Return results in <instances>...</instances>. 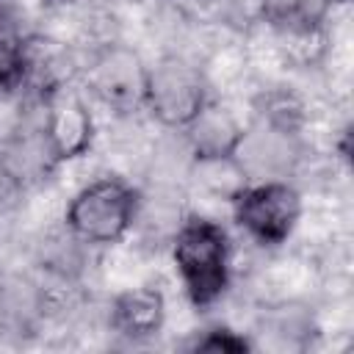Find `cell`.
I'll return each instance as SVG.
<instances>
[{
    "label": "cell",
    "instance_id": "6da1fadb",
    "mask_svg": "<svg viewBox=\"0 0 354 354\" xmlns=\"http://www.w3.org/2000/svg\"><path fill=\"white\" fill-rule=\"evenodd\" d=\"M174 263L194 304H210L221 296L230 271V246L218 224L188 218L174 232Z\"/></svg>",
    "mask_w": 354,
    "mask_h": 354
},
{
    "label": "cell",
    "instance_id": "7a4b0ae2",
    "mask_svg": "<svg viewBox=\"0 0 354 354\" xmlns=\"http://www.w3.org/2000/svg\"><path fill=\"white\" fill-rule=\"evenodd\" d=\"M136 194L116 177L88 183L69 205L66 224L75 238L88 243L119 241L136 221Z\"/></svg>",
    "mask_w": 354,
    "mask_h": 354
},
{
    "label": "cell",
    "instance_id": "3957f363",
    "mask_svg": "<svg viewBox=\"0 0 354 354\" xmlns=\"http://www.w3.org/2000/svg\"><path fill=\"white\" fill-rule=\"evenodd\" d=\"M235 218L238 224L257 238L260 243H282L301 210L299 194L282 180H263L257 185H243L235 196Z\"/></svg>",
    "mask_w": 354,
    "mask_h": 354
},
{
    "label": "cell",
    "instance_id": "277c9868",
    "mask_svg": "<svg viewBox=\"0 0 354 354\" xmlns=\"http://www.w3.org/2000/svg\"><path fill=\"white\" fill-rule=\"evenodd\" d=\"M144 100L163 124H188L205 105L202 75L180 58H166L147 72Z\"/></svg>",
    "mask_w": 354,
    "mask_h": 354
},
{
    "label": "cell",
    "instance_id": "5b68a950",
    "mask_svg": "<svg viewBox=\"0 0 354 354\" xmlns=\"http://www.w3.org/2000/svg\"><path fill=\"white\" fill-rule=\"evenodd\" d=\"M88 83H91V91L102 102L127 108V105H136L138 100H144L147 69H141L136 53L111 47L91 64Z\"/></svg>",
    "mask_w": 354,
    "mask_h": 354
},
{
    "label": "cell",
    "instance_id": "8992f818",
    "mask_svg": "<svg viewBox=\"0 0 354 354\" xmlns=\"http://www.w3.org/2000/svg\"><path fill=\"white\" fill-rule=\"evenodd\" d=\"M166 315L160 290L152 288H136L116 299L113 304V324L119 332L130 337H149L160 329Z\"/></svg>",
    "mask_w": 354,
    "mask_h": 354
},
{
    "label": "cell",
    "instance_id": "52a82bcc",
    "mask_svg": "<svg viewBox=\"0 0 354 354\" xmlns=\"http://www.w3.org/2000/svg\"><path fill=\"white\" fill-rule=\"evenodd\" d=\"M191 127V141L196 147L199 158H210V155H230L241 138L235 122L221 113L218 108H205L188 122Z\"/></svg>",
    "mask_w": 354,
    "mask_h": 354
},
{
    "label": "cell",
    "instance_id": "ba28073f",
    "mask_svg": "<svg viewBox=\"0 0 354 354\" xmlns=\"http://www.w3.org/2000/svg\"><path fill=\"white\" fill-rule=\"evenodd\" d=\"M332 0H263V11L274 25L288 30H310L329 11Z\"/></svg>",
    "mask_w": 354,
    "mask_h": 354
},
{
    "label": "cell",
    "instance_id": "9c48e42d",
    "mask_svg": "<svg viewBox=\"0 0 354 354\" xmlns=\"http://www.w3.org/2000/svg\"><path fill=\"white\" fill-rule=\"evenodd\" d=\"M19 188H22V180H19V177L0 160V213L17 202Z\"/></svg>",
    "mask_w": 354,
    "mask_h": 354
}]
</instances>
